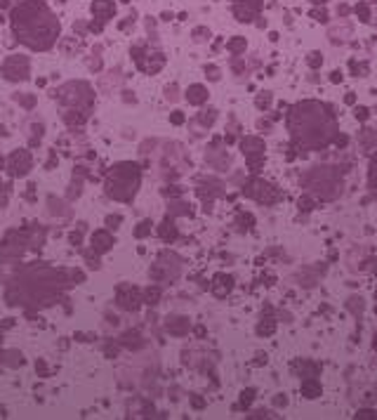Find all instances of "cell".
<instances>
[{
  "label": "cell",
  "mask_w": 377,
  "mask_h": 420,
  "mask_svg": "<svg viewBox=\"0 0 377 420\" xmlns=\"http://www.w3.org/2000/svg\"><path fill=\"white\" fill-rule=\"evenodd\" d=\"M321 392H323V387L316 378H304V383H302V394H304L307 399H318Z\"/></svg>",
  "instance_id": "cell-10"
},
{
  "label": "cell",
  "mask_w": 377,
  "mask_h": 420,
  "mask_svg": "<svg viewBox=\"0 0 377 420\" xmlns=\"http://www.w3.org/2000/svg\"><path fill=\"white\" fill-rule=\"evenodd\" d=\"M274 406L276 408H286L288 406V396L286 394H276L274 396Z\"/></svg>",
  "instance_id": "cell-29"
},
{
  "label": "cell",
  "mask_w": 377,
  "mask_h": 420,
  "mask_svg": "<svg viewBox=\"0 0 377 420\" xmlns=\"http://www.w3.org/2000/svg\"><path fill=\"white\" fill-rule=\"evenodd\" d=\"M92 10L97 14H106V19L113 14V3H109V0H95V5H92Z\"/></svg>",
  "instance_id": "cell-14"
},
{
  "label": "cell",
  "mask_w": 377,
  "mask_h": 420,
  "mask_svg": "<svg viewBox=\"0 0 377 420\" xmlns=\"http://www.w3.org/2000/svg\"><path fill=\"white\" fill-rule=\"evenodd\" d=\"M361 144H363L365 151L375 149V132H368V130H363V135H361Z\"/></svg>",
  "instance_id": "cell-20"
},
{
  "label": "cell",
  "mask_w": 377,
  "mask_h": 420,
  "mask_svg": "<svg viewBox=\"0 0 377 420\" xmlns=\"http://www.w3.org/2000/svg\"><path fill=\"white\" fill-rule=\"evenodd\" d=\"M347 310L351 312L354 317H361V314H363V310H365V300L359 298V295H354V298L347 300Z\"/></svg>",
  "instance_id": "cell-13"
},
{
  "label": "cell",
  "mask_w": 377,
  "mask_h": 420,
  "mask_svg": "<svg viewBox=\"0 0 377 420\" xmlns=\"http://www.w3.org/2000/svg\"><path fill=\"white\" fill-rule=\"evenodd\" d=\"M292 371L297 373L302 380H304V378H316L318 373H321V364L309 361V359H299V361H292Z\"/></svg>",
  "instance_id": "cell-5"
},
{
  "label": "cell",
  "mask_w": 377,
  "mask_h": 420,
  "mask_svg": "<svg viewBox=\"0 0 377 420\" xmlns=\"http://www.w3.org/2000/svg\"><path fill=\"white\" fill-rule=\"evenodd\" d=\"M260 7H262V0H241L236 7V17L241 21H250V19L260 12Z\"/></svg>",
  "instance_id": "cell-6"
},
{
  "label": "cell",
  "mask_w": 377,
  "mask_h": 420,
  "mask_svg": "<svg viewBox=\"0 0 377 420\" xmlns=\"http://www.w3.org/2000/svg\"><path fill=\"white\" fill-rule=\"evenodd\" d=\"M245 194H248L250 198L260 201L262 206H274L276 201H280V191L274 187V184L264 182V180H252V182H248Z\"/></svg>",
  "instance_id": "cell-3"
},
{
  "label": "cell",
  "mask_w": 377,
  "mask_h": 420,
  "mask_svg": "<svg viewBox=\"0 0 377 420\" xmlns=\"http://www.w3.org/2000/svg\"><path fill=\"white\" fill-rule=\"evenodd\" d=\"M191 404H194V408H203V406H205V399H203V396H191Z\"/></svg>",
  "instance_id": "cell-35"
},
{
  "label": "cell",
  "mask_w": 377,
  "mask_h": 420,
  "mask_svg": "<svg viewBox=\"0 0 377 420\" xmlns=\"http://www.w3.org/2000/svg\"><path fill=\"white\" fill-rule=\"evenodd\" d=\"M330 80L333 83H342V71H333L330 73Z\"/></svg>",
  "instance_id": "cell-37"
},
{
  "label": "cell",
  "mask_w": 377,
  "mask_h": 420,
  "mask_svg": "<svg viewBox=\"0 0 377 420\" xmlns=\"http://www.w3.org/2000/svg\"><path fill=\"white\" fill-rule=\"evenodd\" d=\"M375 298H377V293H375Z\"/></svg>",
  "instance_id": "cell-44"
},
{
  "label": "cell",
  "mask_w": 377,
  "mask_h": 420,
  "mask_svg": "<svg viewBox=\"0 0 377 420\" xmlns=\"http://www.w3.org/2000/svg\"><path fill=\"white\" fill-rule=\"evenodd\" d=\"M255 396H257V392L252 390V387H248V390L241 394V402H238V408H250V404L255 402Z\"/></svg>",
  "instance_id": "cell-18"
},
{
  "label": "cell",
  "mask_w": 377,
  "mask_h": 420,
  "mask_svg": "<svg viewBox=\"0 0 377 420\" xmlns=\"http://www.w3.org/2000/svg\"><path fill=\"white\" fill-rule=\"evenodd\" d=\"M321 274H323V267H318V269H314V267H302V269H297V283L302 288H314L318 283V279H321Z\"/></svg>",
  "instance_id": "cell-4"
},
{
  "label": "cell",
  "mask_w": 377,
  "mask_h": 420,
  "mask_svg": "<svg viewBox=\"0 0 377 420\" xmlns=\"http://www.w3.org/2000/svg\"><path fill=\"white\" fill-rule=\"evenodd\" d=\"M172 123H177V125H179V123H184V116L179 114V111H175V114H172Z\"/></svg>",
  "instance_id": "cell-38"
},
{
  "label": "cell",
  "mask_w": 377,
  "mask_h": 420,
  "mask_svg": "<svg viewBox=\"0 0 377 420\" xmlns=\"http://www.w3.org/2000/svg\"><path fill=\"white\" fill-rule=\"evenodd\" d=\"M368 180H370V187H372V189H377V153H375V159H372L370 172H368Z\"/></svg>",
  "instance_id": "cell-23"
},
{
  "label": "cell",
  "mask_w": 377,
  "mask_h": 420,
  "mask_svg": "<svg viewBox=\"0 0 377 420\" xmlns=\"http://www.w3.org/2000/svg\"><path fill=\"white\" fill-rule=\"evenodd\" d=\"M328 36L330 40H335V43H344V40H349V38L354 36V26L347 24V21H340V24H333L328 31Z\"/></svg>",
  "instance_id": "cell-7"
},
{
  "label": "cell",
  "mask_w": 377,
  "mask_h": 420,
  "mask_svg": "<svg viewBox=\"0 0 377 420\" xmlns=\"http://www.w3.org/2000/svg\"><path fill=\"white\" fill-rule=\"evenodd\" d=\"M264 283H267V286H274V283H276V279H274V276H271V274H264Z\"/></svg>",
  "instance_id": "cell-40"
},
{
  "label": "cell",
  "mask_w": 377,
  "mask_h": 420,
  "mask_svg": "<svg viewBox=\"0 0 377 420\" xmlns=\"http://www.w3.org/2000/svg\"><path fill=\"white\" fill-rule=\"evenodd\" d=\"M344 102L354 104V102H356V95H354V92H347V95H344Z\"/></svg>",
  "instance_id": "cell-39"
},
{
  "label": "cell",
  "mask_w": 377,
  "mask_h": 420,
  "mask_svg": "<svg viewBox=\"0 0 377 420\" xmlns=\"http://www.w3.org/2000/svg\"><path fill=\"white\" fill-rule=\"evenodd\" d=\"M205 73H207V78H210V80H217L219 78V69L217 67H205Z\"/></svg>",
  "instance_id": "cell-31"
},
{
  "label": "cell",
  "mask_w": 377,
  "mask_h": 420,
  "mask_svg": "<svg viewBox=\"0 0 377 420\" xmlns=\"http://www.w3.org/2000/svg\"><path fill=\"white\" fill-rule=\"evenodd\" d=\"M241 149L245 156H255V153H264V140H260L257 135H250L241 140Z\"/></svg>",
  "instance_id": "cell-8"
},
{
  "label": "cell",
  "mask_w": 377,
  "mask_h": 420,
  "mask_svg": "<svg viewBox=\"0 0 377 420\" xmlns=\"http://www.w3.org/2000/svg\"><path fill=\"white\" fill-rule=\"evenodd\" d=\"M297 206H299V210H302V213H311V210H314V206H316V201H314V196L307 194V196H302V198L297 201Z\"/></svg>",
  "instance_id": "cell-19"
},
{
  "label": "cell",
  "mask_w": 377,
  "mask_h": 420,
  "mask_svg": "<svg viewBox=\"0 0 377 420\" xmlns=\"http://www.w3.org/2000/svg\"><path fill=\"white\" fill-rule=\"evenodd\" d=\"M349 67H351L354 76H363V71H365V64H356V61H351V64H349Z\"/></svg>",
  "instance_id": "cell-32"
},
{
  "label": "cell",
  "mask_w": 377,
  "mask_h": 420,
  "mask_svg": "<svg viewBox=\"0 0 377 420\" xmlns=\"http://www.w3.org/2000/svg\"><path fill=\"white\" fill-rule=\"evenodd\" d=\"M333 142H335V146H340V149H344V146H347V142H349V140H347V135H340V137H335Z\"/></svg>",
  "instance_id": "cell-33"
},
{
  "label": "cell",
  "mask_w": 377,
  "mask_h": 420,
  "mask_svg": "<svg viewBox=\"0 0 377 420\" xmlns=\"http://www.w3.org/2000/svg\"><path fill=\"white\" fill-rule=\"evenodd\" d=\"M372 349H375V352H377V335H375V338H372Z\"/></svg>",
  "instance_id": "cell-42"
},
{
  "label": "cell",
  "mask_w": 377,
  "mask_h": 420,
  "mask_svg": "<svg viewBox=\"0 0 377 420\" xmlns=\"http://www.w3.org/2000/svg\"><path fill=\"white\" fill-rule=\"evenodd\" d=\"M311 3H323V0H311Z\"/></svg>",
  "instance_id": "cell-43"
},
{
  "label": "cell",
  "mask_w": 377,
  "mask_h": 420,
  "mask_svg": "<svg viewBox=\"0 0 377 420\" xmlns=\"http://www.w3.org/2000/svg\"><path fill=\"white\" fill-rule=\"evenodd\" d=\"M252 225H255V217H252L250 213H241V215L236 217V227L241 229V232H248Z\"/></svg>",
  "instance_id": "cell-15"
},
{
  "label": "cell",
  "mask_w": 377,
  "mask_h": 420,
  "mask_svg": "<svg viewBox=\"0 0 377 420\" xmlns=\"http://www.w3.org/2000/svg\"><path fill=\"white\" fill-rule=\"evenodd\" d=\"M267 352H257L255 354V359H252V364H255V366H264V364H267Z\"/></svg>",
  "instance_id": "cell-30"
},
{
  "label": "cell",
  "mask_w": 377,
  "mask_h": 420,
  "mask_svg": "<svg viewBox=\"0 0 377 420\" xmlns=\"http://www.w3.org/2000/svg\"><path fill=\"white\" fill-rule=\"evenodd\" d=\"M186 99L191 104H203L207 99V90L203 85H191L188 87V92H186Z\"/></svg>",
  "instance_id": "cell-12"
},
{
  "label": "cell",
  "mask_w": 377,
  "mask_h": 420,
  "mask_svg": "<svg viewBox=\"0 0 377 420\" xmlns=\"http://www.w3.org/2000/svg\"><path fill=\"white\" fill-rule=\"evenodd\" d=\"M271 99H274V97H271V92H269V90L260 92V95H257V99H255L257 109H260V111H267L269 106H271Z\"/></svg>",
  "instance_id": "cell-16"
},
{
  "label": "cell",
  "mask_w": 377,
  "mask_h": 420,
  "mask_svg": "<svg viewBox=\"0 0 377 420\" xmlns=\"http://www.w3.org/2000/svg\"><path fill=\"white\" fill-rule=\"evenodd\" d=\"M177 97H179V95H177V85H170V87H168V99H172V102H175Z\"/></svg>",
  "instance_id": "cell-36"
},
{
  "label": "cell",
  "mask_w": 377,
  "mask_h": 420,
  "mask_svg": "<svg viewBox=\"0 0 377 420\" xmlns=\"http://www.w3.org/2000/svg\"><path fill=\"white\" fill-rule=\"evenodd\" d=\"M356 118H359L361 123H365L368 118H370V111L365 109V106H356Z\"/></svg>",
  "instance_id": "cell-28"
},
{
  "label": "cell",
  "mask_w": 377,
  "mask_h": 420,
  "mask_svg": "<svg viewBox=\"0 0 377 420\" xmlns=\"http://www.w3.org/2000/svg\"><path fill=\"white\" fill-rule=\"evenodd\" d=\"M250 418H276V413H271V411H257V413H252Z\"/></svg>",
  "instance_id": "cell-34"
},
{
  "label": "cell",
  "mask_w": 377,
  "mask_h": 420,
  "mask_svg": "<svg viewBox=\"0 0 377 420\" xmlns=\"http://www.w3.org/2000/svg\"><path fill=\"white\" fill-rule=\"evenodd\" d=\"M356 418L363 420V418H377V411L375 408H361L359 413H356Z\"/></svg>",
  "instance_id": "cell-26"
},
{
  "label": "cell",
  "mask_w": 377,
  "mask_h": 420,
  "mask_svg": "<svg viewBox=\"0 0 377 420\" xmlns=\"http://www.w3.org/2000/svg\"><path fill=\"white\" fill-rule=\"evenodd\" d=\"M307 61H309V67L311 69H318L323 64V57H321V52H311L309 57H307Z\"/></svg>",
  "instance_id": "cell-24"
},
{
  "label": "cell",
  "mask_w": 377,
  "mask_h": 420,
  "mask_svg": "<svg viewBox=\"0 0 377 420\" xmlns=\"http://www.w3.org/2000/svg\"><path fill=\"white\" fill-rule=\"evenodd\" d=\"M264 314H267V317H264L260 323H257V335H262V338H269V335L276 333V326H278V321H276V317H271V312H264Z\"/></svg>",
  "instance_id": "cell-9"
},
{
  "label": "cell",
  "mask_w": 377,
  "mask_h": 420,
  "mask_svg": "<svg viewBox=\"0 0 377 420\" xmlns=\"http://www.w3.org/2000/svg\"><path fill=\"white\" fill-rule=\"evenodd\" d=\"M264 153H255V156H248V168H250V172L255 175V172H260L262 170V165H264V159H262Z\"/></svg>",
  "instance_id": "cell-17"
},
{
  "label": "cell",
  "mask_w": 377,
  "mask_h": 420,
  "mask_svg": "<svg viewBox=\"0 0 377 420\" xmlns=\"http://www.w3.org/2000/svg\"><path fill=\"white\" fill-rule=\"evenodd\" d=\"M207 38H210V31H207L205 26L194 31V40H196V43H203V40H207Z\"/></svg>",
  "instance_id": "cell-25"
},
{
  "label": "cell",
  "mask_w": 377,
  "mask_h": 420,
  "mask_svg": "<svg viewBox=\"0 0 377 420\" xmlns=\"http://www.w3.org/2000/svg\"><path fill=\"white\" fill-rule=\"evenodd\" d=\"M302 184L323 201H333L342 191V172L333 165H318L302 175Z\"/></svg>",
  "instance_id": "cell-2"
},
{
  "label": "cell",
  "mask_w": 377,
  "mask_h": 420,
  "mask_svg": "<svg viewBox=\"0 0 377 420\" xmlns=\"http://www.w3.org/2000/svg\"><path fill=\"white\" fill-rule=\"evenodd\" d=\"M245 48H248V43H245L243 38H233L231 43H229V50H231L233 55H241V52H243Z\"/></svg>",
  "instance_id": "cell-22"
},
{
  "label": "cell",
  "mask_w": 377,
  "mask_h": 420,
  "mask_svg": "<svg viewBox=\"0 0 377 420\" xmlns=\"http://www.w3.org/2000/svg\"><path fill=\"white\" fill-rule=\"evenodd\" d=\"M333 106L321 102H299L290 111V137L304 149H323L335 140L337 123Z\"/></svg>",
  "instance_id": "cell-1"
},
{
  "label": "cell",
  "mask_w": 377,
  "mask_h": 420,
  "mask_svg": "<svg viewBox=\"0 0 377 420\" xmlns=\"http://www.w3.org/2000/svg\"><path fill=\"white\" fill-rule=\"evenodd\" d=\"M231 288H233L231 276H217V279H215V295H219V298H224Z\"/></svg>",
  "instance_id": "cell-11"
},
{
  "label": "cell",
  "mask_w": 377,
  "mask_h": 420,
  "mask_svg": "<svg viewBox=\"0 0 377 420\" xmlns=\"http://www.w3.org/2000/svg\"><path fill=\"white\" fill-rule=\"evenodd\" d=\"M170 330H172V333H177V335H179V333H186V330H188V321H186V319H177V321H170Z\"/></svg>",
  "instance_id": "cell-21"
},
{
  "label": "cell",
  "mask_w": 377,
  "mask_h": 420,
  "mask_svg": "<svg viewBox=\"0 0 377 420\" xmlns=\"http://www.w3.org/2000/svg\"><path fill=\"white\" fill-rule=\"evenodd\" d=\"M356 14H359V17L363 19V21H368V19H370V10H368V5H363V3H361V5L356 7Z\"/></svg>",
  "instance_id": "cell-27"
},
{
  "label": "cell",
  "mask_w": 377,
  "mask_h": 420,
  "mask_svg": "<svg viewBox=\"0 0 377 420\" xmlns=\"http://www.w3.org/2000/svg\"><path fill=\"white\" fill-rule=\"evenodd\" d=\"M278 317H280V319H283V321H290V314H288V312H286V310H280V312H278Z\"/></svg>",
  "instance_id": "cell-41"
}]
</instances>
